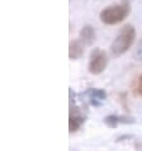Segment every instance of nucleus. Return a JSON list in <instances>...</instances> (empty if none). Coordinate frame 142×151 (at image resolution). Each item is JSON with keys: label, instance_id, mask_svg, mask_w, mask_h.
<instances>
[{"label": "nucleus", "instance_id": "1", "mask_svg": "<svg viewBox=\"0 0 142 151\" xmlns=\"http://www.w3.org/2000/svg\"><path fill=\"white\" fill-rule=\"evenodd\" d=\"M136 38V29L132 24H126L120 28L118 35L110 45V52L114 57H119L132 47Z\"/></svg>", "mask_w": 142, "mask_h": 151}, {"label": "nucleus", "instance_id": "2", "mask_svg": "<svg viewBox=\"0 0 142 151\" xmlns=\"http://www.w3.org/2000/svg\"><path fill=\"white\" fill-rule=\"evenodd\" d=\"M129 12H131V5L128 0H123L114 5H109L100 12L99 18L104 24L108 26H114V24L120 23L123 19H126Z\"/></svg>", "mask_w": 142, "mask_h": 151}, {"label": "nucleus", "instance_id": "3", "mask_svg": "<svg viewBox=\"0 0 142 151\" xmlns=\"http://www.w3.org/2000/svg\"><path fill=\"white\" fill-rule=\"evenodd\" d=\"M108 65V55L105 51L100 48H94L90 53L89 64H87V70L93 75H99L105 70Z\"/></svg>", "mask_w": 142, "mask_h": 151}, {"label": "nucleus", "instance_id": "4", "mask_svg": "<svg viewBox=\"0 0 142 151\" xmlns=\"http://www.w3.org/2000/svg\"><path fill=\"white\" fill-rule=\"evenodd\" d=\"M85 122V117L81 114L79 108H71V112H70V117H69V131L72 133V132H76L79 128L82 126V123Z\"/></svg>", "mask_w": 142, "mask_h": 151}, {"label": "nucleus", "instance_id": "5", "mask_svg": "<svg viewBox=\"0 0 142 151\" xmlns=\"http://www.w3.org/2000/svg\"><path fill=\"white\" fill-rule=\"evenodd\" d=\"M84 42L81 40L71 41L69 45V57L70 60H77L84 55Z\"/></svg>", "mask_w": 142, "mask_h": 151}, {"label": "nucleus", "instance_id": "6", "mask_svg": "<svg viewBox=\"0 0 142 151\" xmlns=\"http://www.w3.org/2000/svg\"><path fill=\"white\" fill-rule=\"evenodd\" d=\"M79 36H80V40L84 42V45L91 46L93 42L95 41V29L93 26H89V24H87V26H84L80 29Z\"/></svg>", "mask_w": 142, "mask_h": 151}, {"label": "nucleus", "instance_id": "7", "mask_svg": "<svg viewBox=\"0 0 142 151\" xmlns=\"http://www.w3.org/2000/svg\"><path fill=\"white\" fill-rule=\"evenodd\" d=\"M90 95V99H98V100H104L107 98V93L102 89H89L86 91Z\"/></svg>", "mask_w": 142, "mask_h": 151}, {"label": "nucleus", "instance_id": "8", "mask_svg": "<svg viewBox=\"0 0 142 151\" xmlns=\"http://www.w3.org/2000/svg\"><path fill=\"white\" fill-rule=\"evenodd\" d=\"M104 123L110 128H115L118 126V123H120V116H114V114L107 116L104 118Z\"/></svg>", "mask_w": 142, "mask_h": 151}, {"label": "nucleus", "instance_id": "9", "mask_svg": "<svg viewBox=\"0 0 142 151\" xmlns=\"http://www.w3.org/2000/svg\"><path fill=\"white\" fill-rule=\"evenodd\" d=\"M133 57L137 61H142V40L137 43L135 51H133Z\"/></svg>", "mask_w": 142, "mask_h": 151}, {"label": "nucleus", "instance_id": "10", "mask_svg": "<svg viewBox=\"0 0 142 151\" xmlns=\"http://www.w3.org/2000/svg\"><path fill=\"white\" fill-rule=\"evenodd\" d=\"M136 89H137V93H138V94L142 96V74L138 76V80H137V86H136Z\"/></svg>", "mask_w": 142, "mask_h": 151}, {"label": "nucleus", "instance_id": "11", "mask_svg": "<svg viewBox=\"0 0 142 151\" xmlns=\"http://www.w3.org/2000/svg\"><path fill=\"white\" fill-rule=\"evenodd\" d=\"M127 138H132V136H129V135H124V136H119L118 138H117V141H123V140H127Z\"/></svg>", "mask_w": 142, "mask_h": 151}]
</instances>
